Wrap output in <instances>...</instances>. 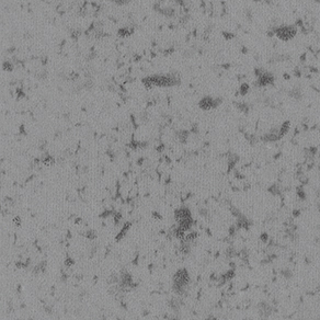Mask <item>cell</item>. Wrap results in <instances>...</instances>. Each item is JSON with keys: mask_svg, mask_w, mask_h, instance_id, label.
<instances>
[{"mask_svg": "<svg viewBox=\"0 0 320 320\" xmlns=\"http://www.w3.org/2000/svg\"><path fill=\"white\" fill-rule=\"evenodd\" d=\"M129 227H131V223H126L125 225L123 226V228H122V230L120 232V234H117L115 240H116V241H118V240L122 239V238H123L124 236L126 235V232H127V230L129 229Z\"/></svg>", "mask_w": 320, "mask_h": 320, "instance_id": "15", "label": "cell"}, {"mask_svg": "<svg viewBox=\"0 0 320 320\" xmlns=\"http://www.w3.org/2000/svg\"><path fill=\"white\" fill-rule=\"evenodd\" d=\"M133 32H134V30L129 29L128 26H123V28H121V29L117 31V35L121 37H126V36H129Z\"/></svg>", "mask_w": 320, "mask_h": 320, "instance_id": "10", "label": "cell"}, {"mask_svg": "<svg viewBox=\"0 0 320 320\" xmlns=\"http://www.w3.org/2000/svg\"><path fill=\"white\" fill-rule=\"evenodd\" d=\"M116 282H118V277H117V275L112 274L111 276L109 277V283L112 284V283H116Z\"/></svg>", "mask_w": 320, "mask_h": 320, "instance_id": "29", "label": "cell"}, {"mask_svg": "<svg viewBox=\"0 0 320 320\" xmlns=\"http://www.w3.org/2000/svg\"><path fill=\"white\" fill-rule=\"evenodd\" d=\"M42 162H43V165H45V166H52V165H54L55 159L53 157H51V156H46L45 158H43Z\"/></svg>", "mask_w": 320, "mask_h": 320, "instance_id": "23", "label": "cell"}, {"mask_svg": "<svg viewBox=\"0 0 320 320\" xmlns=\"http://www.w3.org/2000/svg\"><path fill=\"white\" fill-rule=\"evenodd\" d=\"M154 9L155 11L159 12L160 15H162L166 18H173L175 15V9L172 7H161L160 3H155Z\"/></svg>", "mask_w": 320, "mask_h": 320, "instance_id": "4", "label": "cell"}, {"mask_svg": "<svg viewBox=\"0 0 320 320\" xmlns=\"http://www.w3.org/2000/svg\"><path fill=\"white\" fill-rule=\"evenodd\" d=\"M80 35H81V30H79V29H72V30H70V36H72V38H74V40H77V38H79Z\"/></svg>", "mask_w": 320, "mask_h": 320, "instance_id": "21", "label": "cell"}, {"mask_svg": "<svg viewBox=\"0 0 320 320\" xmlns=\"http://www.w3.org/2000/svg\"><path fill=\"white\" fill-rule=\"evenodd\" d=\"M317 154V149L315 147H312V148H305L304 150V155L307 159H312L315 157V155Z\"/></svg>", "mask_w": 320, "mask_h": 320, "instance_id": "14", "label": "cell"}, {"mask_svg": "<svg viewBox=\"0 0 320 320\" xmlns=\"http://www.w3.org/2000/svg\"><path fill=\"white\" fill-rule=\"evenodd\" d=\"M13 224H15V226H20L21 225V220H20V217H15V219H13Z\"/></svg>", "mask_w": 320, "mask_h": 320, "instance_id": "35", "label": "cell"}, {"mask_svg": "<svg viewBox=\"0 0 320 320\" xmlns=\"http://www.w3.org/2000/svg\"><path fill=\"white\" fill-rule=\"evenodd\" d=\"M74 260H72V258H66V260H65V265L66 266H72V264H74Z\"/></svg>", "mask_w": 320, "mask_h": 320, "instance_id": "33", "label": "cell"}, {"mask_svg": "<svg viewBox=\"0 0 320 320\" xmlns=\"http://www.w3.org/2000/svg\"><path fill=\"white\" fill-rule=\"evenodd\" d=\"M2 67H3V70H6V72H11V70H13V64L10 63V62H5Z\"/></svg>", "mask_w": 320, "mask_h": 320, "instance_id": "25", "label": "cell"}, {"mask_svg": "<svg viewBox=\"0 0 320 320\" xmlns=\"http://www.w3.org/2000/svg\"><path fill=\"white\" fill-rule=\"evenodd\" d=\"M188 217H191V212L189 208H179L175 212V218L178 223Z\"/></svg>", "mask_w": 320, "mask_h": 320, "instance_id": "7", "label": "cell"}, {"mask_svg": "<svg viewBox=\"0 0 320 320\" xmlns=\"http://www.w3.org/2000/svg\"><path fill=\"white\" fill-rule=\"evenodd\" d=\"M273 34L283 42H288L293 40L297 34V28L295 25H278L274 28Z\"/></svg>", "mask_w": 320, "mask_h": 320, "instance_id": "1", "label": "cell"}, {"mask_svg": "<svg viewBox=\"0 0 320 320\" xmlns=\"http://www.w3.org/2000/svg\"><path fill=\"white\" fill-rule=\"evenodd\" d=\"M121 219H122V215H121L120 213H114V223H115V225H117V224L120 223Z\"/></svg>", "mask_w": 320, "mask_h": 320, "instance_id": "31", "label": "cell"}, {"mask_svg": "<svg viewBox=\"0 0 320 320\" xmlns=\"http://www.w3.org/2000/svg\"><path fill=\"white\" fill-rule=\"evenodd\" d=\"M237 255H238L237 251H236L232 247H229V248L226 250V257L227 258H235Z\"/></svg>", "mask_w": 320, "mask_h": 320, "instance_id": "24", "label": "cell"}, {"mask_svg": "<svg viewBox=\"0 0 320 320\" xmlns=\"http://www.w3.org/2000/svg\"><path fill=\"white\" fill-rule=\"evenodd\" d=\"M258 308H259V314L261 318H269L273 312V307L266 302H261L258 305Z\"/></svg>", "mask_w": 320, "mask_h": 320, "instance_id": "5", "label": "cell"}, {"mask_svg": "<svg viewBox=\"0 0 320 320\" xmlns=\"http://www.w3.org/2000/svg\"><path fill=\"white\" fill-rule=\"evenodd\" d=\"M163 148H165V146H163V145H161V146H159V147H158V149H157V150H158V152H162V150H163Z\"/></svg>", "mask_w": 320, "mask_h": 320, "instance_id": "39", "label": "cell"}, {"mask_svg": "<svg viewBox=\"0 0 320 320\" xmlns=\"http://www.w3.org/2000/svg\"><path fill=\"white\" fill-rule=\"evenodd\" d=\"M200 214L202 215V216H204V217H206V216H207V209H201Z\"/></svg>", "mask_w": 320, "mask_h": 320, "instance_id": "36", "label": "cell"}, {"mask_svg": "<svg viewBox=\"0 0 320 320\" xmlns=\"http://www.w3.org/2000/svg\"><path fill=\"white\" fill-rule=\"evenodd\" d=\"M238 160H239V157H238L237 155H235V154H229L228 156V167H229V171L232 170V168H234L235 165L238 162Z\"/></svg>", "mask_w": 320, "mask_h": 320, "instance_id": "11", "label": "cell"}, {"mask_svg": "<svg viewBox=\"0 0 320 320\" xmlns=\"http://www.w3.org/2000/svg\"><path fill=\"white\" fill-rule=\"evenodd\" d=\"M318 209H319V213H320V206H319V207H318Z\"/></svg>", "mask_w": 320, "mask_h": 320, "instance_id": "40", "label": "cell"}, {"mask_svg": "<svg viewBox=\"0 0 320 320\" xmlns=\"http://www.w3.org/2000/svg\"><path fill=\"white\" fill-rule=\"evenodd\" d=\"M236 104H237L236 106H237V109L239 110V111H241L242 113H248V111H249L248 104H246V103H241V102L236 103Z\"/></svg>", "mask_w": 320, "mask_h": 320, "instance_id": "20", "label": "cell"}, {"mask_svg": "<svg viewBox=\"0 0 320 320\" xmlns=\"http://www.w3.org/2000/svg\"><path fill=\"white\" fill-rule=\"evenodd\" d=\"M111 2H113L116 6H124L126 3H128V0H109Z\"/></svg>", "mask_w": 320, "mask_h": 320, "instance_id": "26", "label": "cell"}, {"mask_svg": "<svg viewBox=\"0 0 320 320\" xmlns=\"http://www.w3.org/2000/svg\"><path fill=\"white\" fill-rule=\"evenodd\" d=\"M230 212H232V214L234 215L236 218H237L239 215H241V212H240L238 208H236L235 206H232V207H230Z\"/></svg>", "mask_w": 320, "mask_h": 320, "instance_id": "27", "label": "cell"}, {"mask_svg": "<svg viewBox=\"0 0 320 320\" xmlns=\"http://www.w3.org/2000/svg\"><path fill=\"white\" fill-rule=\"evenodd\" d=\"M288 95L291 98H293L294 100H300V99L303 98V92H302L300 88L295 87V88H293L291 91L288 92Z\"/></svg>", "mask_w": 320, "mask_h": 320, "instance_id": "9", "label": "cell"}, {"mask_svg": "<svg viewBox=\"0 0 320 320\" xmlns=\"http://www.w3.org/2000/svg\"><path fill=\"white\" fill-rule=\"evenodd\" d=\"M198 108L204 111H208V110L214 109V98L212 97H203L198 101Z\"/></svg>", "mask_w": 320, "mask_h": 320, "instance_id": "6", "label": "cell"}, {"mask_svg": "<svg viewBox=\"0 0 320 320\" xmlns=\"http://www.w3.org/2000/svg\"><path fill=\"white\" fill-rule=\"evenodd\" d=\"M223 34H224V36H225L226 38H228V40H229V38H232V37H234V35L230 34V33H223Z\"/></svg>", "mask_w": 320, "mask_h": 320, "instance_id": "38", "label": "cell"}, {"mask_svg": "<svg viewBox=\"0 0 320 320\" xmlns=\"http://www.w3.org/2000/svg\"><path fill=\"white\" fill-rule=\"evenodd\" d=\"M247 138H248L249 143L251 144V145H255V144L258 142V138L255 137V135H250V136H249V135H247Z\"/></svg>", "mask_w": 320, "mask_h": 320, "instance_id": "28", "label": "cell"}, {"mask_svg": "<svg viewBox=\"0 0 320 320\" xmlns=\"http://www.w3.org/2000/svg\"><path fill=\"white\" fill-rule=\"evenodd\" d=\"M281 274H282V276H283L285 280H291L292 277H293V272H292V270H289V269H283L282 271H281Z\"/></svg>", "mask_w": 320, "mask_h": 320, "instance_id": "19", "label": "cell"}, {"mask_svg": "<svg viewBox=\"0 0 320 320\" xmlns=\"http://www.w3.org/2000/svg\"><path fill=\"white\" fill-rule=\"evenodd\" d=\"M274 83V76L270 72H264L261 76L257 77V81H255V86L259 88H263V87L272 86Z\"/></svg>", "mask_w": 320, "mask_h": 320, "instance_id": "2", "label": "cell"}, {"mask_svg": "<svg viewBox=\"0 0 320 320\" xmlns=\"http://www.w3.org/2000/svg\"><path fill=\"white\" fill-rule=\"evenodd\" d=\"M178 137L180 139L181 143H185V140L189 137V132L188 131H180L178 133Z\"/></svg>", "mask_w": 320, "mask_h": 320, "instance_id": "16", "label": "cell"}, {"mask_svg": "<svg viewBox=\"0 0 320 320\" xmlns=\"http://www.w3.org/2000/svg\"><path fill=\"white\" fill-rule=\"evenodd\" d=\"M235 232H236V227H235V226H232V227L229 228V235H230V236H234Z\"/></svg>", "mask_w": 320, "mask_h": 320, "instance_id": "34", "label": "cell"}, {"mask_svg": "<svg viewBox=\"0 0 320 320\" xmlns=\"http://www.w3.org/2000/svg\"><path fill=\"white\" fill-rule=\"evenodd\" d=\"M289 127H291V123H289L288 121H286V122H284L282 125H280V135H281V137H284V136H285V135L288 133Z\"/></svg>", "mask_w": 320, "mask_h": 320, "instance_id": "12", "label": "cell"}, {"mask_svg": "<svg viewBox=\"0 0 320 320\" xmlns=\"http://www.w3.org/2000/svg\"><path fill=\"white\" fill-rule=\"evenodd\" d=\"M296 192H297V196H298V198H299L300 201H305L306 200V193H305V191H304L303 186H298L297 191H296Z\"/></svg>", "mask_w": 320, "mask_h": 320, "instance_id": "22", "label": "cell"}, {"mask_svg": "<svg viewBox=\"0 0 320 320\" xmlns=\"http://www.w3.org/2000/svg\"><path fill=\"white\" fill-rule=\"evenodd\" d=\"M261 241L264 243H268L269 242V236H268V234H262L261 235V237H260Z\"/></svg>", "mask_w": 320, "mask_h": 320, "instance_id": "32", "label": "cell"}, {"mask_svg": "<svg viewBox=\"0 0 320 320\" xmlns=\"http://www.w3.org/2000/svg\"><path fill=\"white\" fill-rule=\"evenodd\" d=\"M86 237L88 238V239H95V232H93V230H88L86 234Z\"/></svg>", "mask_w": 320, "mask_h": 320, "instance_id": "30", "label": "cell"}, {"mask_svg": "<svg viewBox=\"0 0 320 320\" xmlns=\"http://www.w3.org/2000/svg\"><path fill=\"white\" fill-rule=\"evenodd\" d=\"M236 225H237L238 228L248 229L249 226L251 225V223H250V220H249L246 216H243V215L241 214L237 217V223H236Z\"/></svg>", "mask_w": 320, "mask_h": 320, "instance_id": "8", "label": "cell"}, {"mask_svg": "<svg viewBox=\"0 0 320 320\" xmlns=\"http://www.w3.org/2000/svg\"><path fill=\"white\" fill-rule=\"evenodd\" d=\"M249 90H250V87H249L248 83H241V86H240V89H239V93L243 97V95H248Z\"/></svg>", "mask_w": 320, "mask_h": 320, "instance_id": "17", "label": "cell"}, {"mask_svg": "<svg viewBox=\"0 0 320 320\" xmlns=\"http://www.w3.org/2000/svg\"><path fill=\"white\" fill-rule=\"evenodd\" d=\"M234 276H235V271H234V270H230V271L227 272L225 275H223V276H222V280H220V281L225 283L226 281H230Z\"/></svg>", "mask_w": 320, "mask_h": 320, "instance_id": "18", "label": "cell"}, {"mask_svg": "<svg viewBox=\"0 0 320 320\" xmlns=\"http://www.w3.org/2000/svg\"><path fill=\"white\" fill-rule=\"evenodd\" d=\"M268 191H269L272 195H281V193H282V189H281V186L278 185V184H276V183L272 184L269 189H268Z\"/></svg>", "mask_w": 320, "mask_h": 320, "instance_id": "13", "label": "cell"}, {"mask_svg": "<svg viewBox=\"0 0 320 320\" xmlns=\"http://www.w3.org/2000/svg\"><path fill=\"white\" fill-rule=\"evenodd\" d=\"M281 135H280V126H276V127H273V128L270 129V132H268L266 134H264L261 137V139L265 143H272V142H277V140L281 139Z\"/></svg>", "mask_w": 320, "mask_h": 320, "instance_id": "3", "label": "cell"}, {"mask_svg": "<svg viewBox=\"0 0 320 320\" xmlns=\"http://www.w3.org/2000/svg\"><path fill=\"white\" fill-rule=\"evenodd\" d=\"M192 132H193V133H197V132H198V127H197L196 124L192 125Z\"/></svg>", "mask_w": 320, "mask_h": 320, "instance_id": "37", "label": "cell"}]
</instances>
